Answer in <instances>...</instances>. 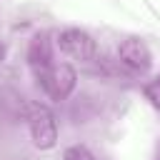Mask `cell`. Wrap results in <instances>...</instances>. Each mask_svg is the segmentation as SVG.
I'll list each match as a JSON object with an SVG mask.
<instances>
[{"label": "cell", "instance_id": "obj_1", "mask_svg": "<svg viewBox=\"0 0 160 160\" xmlns=\"http://www.w3.org/2000/svg\"><path fill=\"white\" fill-rule=\"evenodd\" d=\"M25 120H28L30 140L38 150H52L58 145V120L45 105L28 102L25 105Z\"/></svg>", "mask_w": 160, "mask_h": 160}, {"label": "cell", "instance_id": "obj_6", "mask_svg": "<svg viewBox=\"0 0 160 160\" xmlns=\"http://www.w3.org/2000/svg\"><path fill=\"white\" fill-rule=\"evenodd\" d=\"M142 92H145V100L160 112V75L155 78V80H150V82H145V88H142Z\"/></svg>", "mask_w": 160, "mask_h": 160}, {"label": "cell", "instance_id": "obj_7", "mask_svg": "<svg viewBox=\"0 0 160 160\" xmlns=\"http://www.w3.org/2000/svg\"><path fill=\"white\" fill-rule=\"evenodd\" d=\"M62 160H95V158H92V152H90L85 145H72V148L65 150Z\"/></svg>", "mask_w": 160, "mask_h": 160}, {"label": "cell", "instance_id": "obj_9", "mask_svg": "<svg viewBox=\"0 0 160 160\" xmlns=\"http://www.w3.org/2000/svg\"><path fill=\"white\" fill-rule=\"evenodd\" d=\"M155 160H160V145H158V150H155Z\"/></svg>", "mask_w": 160, "mask_h": 160}, {"label": "cell", "instance_id": "obj_3", "mask_svg": "<svg viewBox=\"0 0 160 160\" xmlns=\"http://www.w3.org/2000/svg\"><path fill=\"white\" fill-rule=\"evenodd\" d=\"M55 45L60 48L62 55H68L72 60H80V62L95 60V52H98V45L92 40V35L80 30V28H62L55 35Z\"/></svg>", "mask_w": 160, "mask_h": 160}, {"label": "cell", "instance_id": "obj_4", "mask_svg": "<svg viewBox=\"0 0 160 160\" xmlns=\"http://www.w3.org/2000/svg\"><path fill=\"white\" fill-rule=\"evenodd\" d=\"M118 60H120V65H125L130 72H138V75H142L152 68V52L138 38H128L118 45Z\"/></svg>", "mask_w": 160, "mask_h": 160}, {"label": "cell", "instance_id": "obj_8", "mask_svg": "<svg viewBox=\"0 0 160 160\" xmlns=\"http://www.w3.org/2000/svg\"><path fill=\"white\" fill-rule=\"evenodd\" d=\"M5 55H8V48H5V45H2V42H0V62H2V60H5Z\"/></svg>", "mask_w": 160, "mask_h": 160}, {"label": "cell", "instance_id": "obj_5", "mask_svg": "<svg viewBox=\"0 0 160 160\" xmlns=\"http://www.w3.org/2000/svg\"><path fill=\"white\" fill-rule=\"evenodd\" d=\"M28 62L35 70V75L45 72L52 65V42H50V38L45 32L32 35V40L28 42Z\"/></svg>", "mask_w": 160, "mask_h": 160}, {"label": "cell", "instance_id": "obj_2", "mask_svg": "<svg viewBox=\"0 0 160 160\" xmlns=\"http://www.w3.org/2000/svg\"><path fill=\"white\" fill-rule=\"evenodd\" d=\"M38 80H40L45 95L50 100H58V102L68 100L75 92V88H78V72L68 62H52L45 72L38 75Z\"/></svg>", "mask_w": 160, "mask_h": 160}]
</instances>
